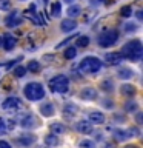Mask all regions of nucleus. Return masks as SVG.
<instances>
[{"mask_svg": "<svg viewBox=\"0 0 143 148\" xmlns=\"http://www.w3.org/2000/svg\"><path fill=\"white\" fill-rule=\"evenodd\" d=\"M122 57L125 59H129V60H140L142 56H143V46H142V42L134 39L131 42H128L126 45H123L122 48Z\"/></svg>", "mask_w": 143, "mask_h": 148, "instance_id": "nucleus-1", "label": "nucleus"}, {"mask_svg": "<svg viewBox=\"0 0 143 148\" xmlns=\"http://www.w3.org/2000/svg\"><path fill=\"white\" fill-rule=\"evenodd\" d=\"M100 68H101V60L99 57H94V56H88L78 65L80 73L85 74H95L97 71H100Z\"/></svg>", "mask_w": 143, "mask_h": 148, "instance_id": "nucleus-2", "label": "nucleus"}, {"mask_svg": "<svg viewBox=\"0 0 143 148\" xmlns=\"http://www.w3.org/2000/svg\"><path fill=\"white\" fill-rule=\"evenodd\" d=\"M23 92H25L26 99H29L31 102H37V100H40V99L45 97V90L39 82L28 83V85L25 86V90H23Z\"/></svg>", "mask_w": 143, "mask_h": 148, "instance_id": "nucleus-3", "label": "nucleus"}, {"mask_svg": "<svg viewBox=\"0 0 143 148\" xmlns=\"http://www.w3.org/2000/svg\"><path fill=\"white\" fill-rule=\"evenodd\" d=\"M117 39H118V31L117 29H106L99 36L97 42H99V45L101 48H109V46H112L115 42H117Z\"/></svg>", "mask_w": 143, "mask_h": 148, "instance_id": "nucleus-4", "label": "nucleus"}, {"mask_svg": "<svg viewBox=\"0 0 143 148\" xmlns=\"http://www.w3.org/2000/svg\"><path fill=\"white\" fill-rule=\"evenodd\" d=\"M68 85H69V80L63 74H59V76H55L49 80V88L54 92H65L68 90Z\"/></svg>", "mask_w": 143, "mask_h": 148, "instance_id": "nucleus-5", "label": "nucleus"}, {"mask_svg": "<svg viewBox=\"0 0 143 148\" xmlns=\"http://www.w3.org/2000/svg\"><path fill=\"white\" fill-rule=\"evenodd\" d=\"M22 22H23L22 14L18 12V11H12V12H9L8 16H6V18H5V26L16 28L18 25H22Z\"/></svg>", "mask_w": 143, "mask_h": 148, "instance_id": "nucleus-6", "label": "nucleus"}, {"mask_svg": "<svg viewBox=\"0 0 143 148\" xmlns=\"http://www.w3.org/2000/svg\"><path fill=\"white\" fill-rule=\"evenodd\" d=\"M20 106H22L20 100H18L17 97H8V99L2 103V108L5 111H17Z\"/></svg>", "mask_w": 143, "mask_h": 148, "instance_id": "nucleus-7", "label": "nucleus"}, {"mask_svg": "<svg viewBox=\"0 0 143 148\" xmlns=\"http://www.w3.org/2000/svg\"><path fill=\"white\" fill-rule=\"evenodd\" d=\"M0 42H2L3 49H6V51H11L14 46L17 45V39L12 34H3L2 39H0Z\"/></svg>", "mask_w": 143, "mask_h": 148, "instance_id": "nucleus-8", "label": "nucleus"}, {"mask_svg": "<svg viewBox=\"0 0 143 148\" xmlns=\"http://www.w3.org/2000/svg\"><path fill=\"white\" fill-rule=\"evenodd\" d=\"M16 142L18 143V145H22V147H29V145H32V143L35 142V136L34 134H22L20 137L16 139Z\"/></svg>", "mask_w": 143, "mask_h": 148, "instance_id": "nucleus-9", "label": "nucleus"}, {"mask_svg": "<svg viewBox=\"0 0 143 148\" xmlns=\"http://www.w3.org/2000/svg\"><path fill=\"white\" fill-rule=\"evenodd\" d=\"M76 28H77V22L74 20V18H65V20H62V23H60V29L63 32L74 31Z\"/></svg>", "mask_w": 143, "mask_h": 148, "instance_id": "nucleus-10", "label": "nucleus"}, {"mask_svg": "<svg viewBox=\"0 0 143 148\" xmlns=\"http://www.w3.org/2000/svg\"><path fill=\"white\" fill-rule=\"evenodd\" d=\"M77 131L78 133H83V134H89L92 131V123L89 120H80V122H77L76 125Z\"/></svg>", "mask_w": 143, "mask_h": 148, "instance_id": "nucleus-11", "label": "nucleus"}, {"mask_svg": "<svg viewBox=\"0 0 143 148\" xmlns=\"http://www.w3.org/2000/svg\"><path fill=\"white\" fill-rule=\"evenodd\" d=\"M80 97L83 100H94V99H97V90L88 86V88H85V90L80 91Z\"/></svg>", "mask_w": 143, "mask_h": 148, "instance_id": "nucleus-12", "label": "nucleus"}, {"mask_svg": "<svg viewBox=\"0 0 143 148\" xmlns=\"http://www.w3.org/2000/svg\"><path fill=\"white\" fill-rule=\"evenodd\" d=\"M105 60H106L108 65H118L123 60V57H122L120 53H108L105 56Z\"/></svg>", "mask_w": 143, "mask_h": 148, "instance_id": "nucleus-13", "label": "nucleus"}, {"mask_svg": "<svg viewBox=\"0 0 143 148\" xmlns=\"http://www.w3.org/2000/svg\"><path fill=\"white\" fill-rule=\"evenodd\" d=\"M88 119H89L91 123H103L105 122V114L99 113V111H92V113H89V116H88Z\"/></svg>", "mask_w": 143, "mask_h": 148, "instance_id": "nucleus-14", "label": "nucleus"}, {"mask_svg": "<svg viewBox=\"0 0 143 148\" xmlns=\"http://www.w3.org/2000/svg\"><path fill=\"white\" fill-rule=\"evenodd\" d=\"M120 91H122V94H123V96H126V97H134V96H136V92H137V91H136V86L128 85V83L122 85Z\"/></svg>", "mask_w": 143, "mask_h": 148, "instance_id": "nucleus-15", "label": "nucleus"}, {"mask_svg": "<svg viewBox=\"0 0 143 148\" xmlns=\"http://www.w3.org/2000/svg\"><path fill=\"white\" fill-rule=\"evenodd\" d=\"M26 16H28V18H29L31 22H34L37 26H45V22H43V18L40 17V14L39 12H26Z\"/></svg>", "mask_w": 143, "mask_h": 148, "instance_id": "nucleus-16", "label": "nucleus"}, {"mask_svg": "<svg viewBox=\"0 0 143 148\" xmlns=\"http://www.w3.org/2000/svg\"><path fill=\"white\" fill-rule=\"evenodd\" d=\"M82 14V8L78 5H71L68 8V18H76Z\"/></svg>", "mask_w": 143, "mask_h": 148, "instance_id": "nucleus-17", "label": "nucleus"}, {"mask_svg": "<svg viewBox=\"0 0 143 148\" xmlns=\"http://www.w3.org/2000/svg\"><path fill=\"white\" fill-rule=\"evenodd\" d=\"M117 76H118V79L128 80V79H131V77L134 76V73H132L131 68H120L118 71H117Z\"/></svg>", "mask_w": 143, "mask_h": 148, "instance_id": "nucleus-18", "label": "nucleus"}, {"mask_svg": "<svg viewBox=\"0 0 143 148\" xmlns=\"http://www.w3.org/2000/svg\"><path fill=\"white\" fill-rule=\"evenodd\" d=\"M40 113L45 116V117H51V116L54 114V106L52 103H45L40 106Z\"/></svg>", "mask_w": 143, "mask_h": 148, "instance_id": "nucleus-19", "label": "nucleus"}, {"mask_svg": "<svg viewBox=\"0 0 143 148\" xmlns=\"http://www.w3.org/2000/svg\"><path fill=\"white\" fill-rule=\"evenodd\" d=\"M51 131H52V134H55V136H59V134H62L65 133V125L63 123H60V122H54V123H51Z\"/></svg>", "mask_w": 143, "mask_h": 148, "instance_id": "nucleus-20", "label": "nucleus"}, {"mask_svg": "<svg viewBox=\"0 0 143 148\" xmlns=\"http://www.w3.org/2000/svg\"><path fill=\"white\" fill-rule=\"evenodd\" d=\"M45 143L48 147H57L59 145V137L55 136V134H52V133L46 134V136H45Z\"/></svg>", "mask_w": 143, "mask_h": 148, "instance_id": "nucleus-21", "label": "nucleus"}, {"mask_svg": "<svg viewBox=\"0 0 143 148\" xmlns=\"http://www.w3.org/2000/svg\"><path fill=\"white\" fill-rule=\"evenodd\" d=\"M34 125H35V119L32 116H26V117H23L20 120V127L23 128H32Z\"/></svg>", "mask_w": 143, "mask_h": 148, "instance_id": "nucleus-22", "label": "nucleus"}, {"mask_svg": "<svg viewBox=\"0 0 143 148\" xmlns=\"http://www.w3.org/2000/svg\"><path fill=\"white\" fill-rule=\"evenodd\" d=\"M62 14V3L60 2H54L51 5V16L52 17H60Z\"/></svg>", "mask_w": 143, "mask_h": 148, "instance_id": "nucleus-23", "label": "nucleus"}, {"mask_svg": "<svg viewBox=\"0 0 143 148\" xmlns=\"http://www.w3.org/2000/svg\"><path fill=\"white\" fill-rule=\"evenodd\" d=\"M138 110V105L136 100H128L126 103H125V111H128V113H136V111Z\"/></svg>", "mask_w": 143, "mask_h": 148, "instance_id": "nucleus-24", "label": "nucleus"}, {"mask_svg": "<svg viewBox=\"0 0 143 148\" xmlns=\"http://www.w3.org/2000/svg\"><path fill=\"white\" fill-rule=\"evenodd\" d=\"M77 46L78 48H86L88 45H89V37L88 36H77Z\"/></svg>", "mask_w": 143, "mask_h": 148, "instance_id": "nucleus-25", "label": "nucleus"}, {"mask_svg": "<svg viewBox=\"0 0 143 148\" xmlns=\"http://www.w3.org/2000/svg\"><path fill=\"white\" fill-rule=\"evenodd\" d=\"M129 136H128V133L126 131H123V130H115L114 131V139L115 140H118V142H123V140H126Z\"/></svg>", "mask_w": 143, "mask_h": 148, "instance_id": "nucleus-26", "label": "nucleus"}, {"mask_svg": "<svg viewBox=\"0 0 143 148\" xmlns=\"http://www.w3.org/2000/svg\"><path fill=\"white\" fill-rule=\"evenodd\" d=\"M26 69H29L31 73H39L40 69H42L40 62H39V60H31V62L28 63V68H26Z\"/></svg>", "mask_w": 143, "mask_h": 148, "instance_id": "nucleus-27", "label": "nucleus"}, {"mask_svg": "<svg viewBox=\"0 0 143 148\" xmlns=\"http://www.w3.org/2000/svg\"><path fill=\"white\" fill-rule=\"evenodd\" d=\"M63 56H65V57H66V59H69V60H71V59H74V57H76V56H77V49L74 48V46H68V48L65 49Z\"/></svg>", "mask_w": 143, "mask_h": 148, "instance_id": "nucleus-28", "label": "nucleus"}, {"mask_svg": "<svg viewBox=\"0 0 143 148\" xmlns=\"http://www.w3.org/2000/svg\"><path fill=\"white\" fill-rule=\"evenodd\" d=\"M120 14L123 17H131L132 16V6L131 5H125V6L120 8Z\"/></svg>", "mask_w": 143, "mask_h": 148, "instance_id": "nucleus-29", "label": "nucleus"}, {"mask_svg": "<svg viewBox=\"0 0 143 148\" xmlns=\"http://www.w3.org/2000/svg\"><path fill=\"white\" fill-rule=\"evenodd\" d=\"M78 148H95V143L92 140H88V139H85V140H80L78 142Z\"/></svg>", "mask_w": 143, "mask_h": 148, "instance_id": "nucleus-30", "label": "nucleus"}, {"mask_svg": "<svg viewBox=\"0 0 143 148\" xmlns=\"http://www.w3.org/2000/svg\"><path fill=\"white\" fill-rule=\"evenodd\" d=\"M12 74H14L16 77H23V76L26 74V68L22 66V65H20V66H16V69H14Z\"/></svg>", "mask_w": 143, "mask_h": 148, "instance_id": "nucleus-31", "label": "nucleus"}, {"mask_svg": "<svg viewBox=\"0 0 143 148\" xmlns=\"http://www.w3.org/2000/svg\"><path fill=\"white\" fill-rule=\"evenodd\" d=\"M0 9L2 11H9L11 9V0H0Z\"/></svg>", "mask_w": 143, "mask_h": 148, "instance_id": "nucleus-32", "label": "nucleus"}, {"mask_svg": "<svg viewBox=\"0 0 143 148\" xmlns=\"http://www.w3.org/2000/svg\"><path fill=\"white\" fill-rule=\"evenodd\" d=\"M101 90L111 92V91L114 90V88H112V82H111V80H105V82H101Z\"/></svg>", "mask_w": 143, "mask_h": 148, "instance_id": "nucleus-33", "label": "nucleus"}, {"mask_svg": "<svg viewBox=\"0 0 143 148\" xmlns=\"http://www.w3.org/2000/svg\"><path fill=\"white\" fill-rule=\"evenodd\" d=\"M125 31H126V32L137 31V25H136V23H125Z\"/></svg>", "mask_w": 143, "mask_h": 148, "instance_id": "nucleus-34", "label": "nucleus"}, {"mask_svg": "<svg viewBox=\"0 0 143 148\" xmlns=\"http://www.w3.org/2000/svg\"><path fill=\"white\" fill-rule=\"evenodd\" d=\"M128 134H129V136H131V134H134V136H140V131H138V130L137 128H131V130H129V131H126Z\"/></svg>", "mask_w": 143, "mask_h": 148, "instance_id": "nucleus-35", "label": "nucleus"}, {"mask_svg": "<svg viewBox=\"0 0 143 148\" xmlns=\"http://www.w3.org/2000/svg\"><path fill=\"white\" fill-rule=\"evenodd\" d=\"M6 131V123H5L3 119H0V133H5Z\"/></svg>", "mask_w": 143, "mask_h": 148, "instance_id": "nucleus-36", "label": "nucleus"}, {"mask_svg": "<svg viewBox=\"0 0 143 148\" xmlns=\"http://www.w3.org/2000/svg\"><path fill=\"white\" fill-rule=\"evenodd\" d=\"M0 148H11V145L6 140H0Z\"/></svg>", "mask_w": 143, "mask_h": 148, "instance_id": "nucleus-37", "label": "nucleus"}, {"mask_svg": "<svg viewBox=\"0 0 143 148\" xmlns=\"http://www.w3.org/2000/svg\"><path fill=\"white\" fill-rule=\"evenodd\" d=\"M136 120H137V123H142V120H143V116H142V113H138V114H137Z\"/></svg>", "mask_w": 143, "mask_h": 148, "instance_id": "nucleus-38", "label": "nucleus"}, {"mask_svg": "<svg viewBox=\"0 0 143 148\" xmlns=\"http://www.w3.org/2000/svg\"><path fill=\"white\" fill-rule=\"evenodd\" d=\"M143 11H142V9H140V11H137V17H138V20H142V18H143V14H142Z\"/></svg>", "mask_w": 143, "mask_h": 148, "instance_id": "nucleus-39", "label": "nucleus"}, {"mask_svg": "<svg viewBox=\"0 0 143 148\" xmlns=\"http://www.w3.org/2000/svg\"><path fill=\"white\" fill-rule=\"evenodd\" d=\"M125 148H138V147H137V145H126Z\"/></svg>", "mask_w": 143, "mask_h": 148, "instance_id": "nucleus-40", "label": "nucleus"}, {"mask_svg": "<svg viewBox=\"0 0 143 148\" xmlns=\"http://www.w3.org/2000/svg\"><path fill=\"white\" fill-rule=\"evenodd\" d=\"M63 2H66V3H68V5H71V3H72V2H74V0H63Z\"/></svg>", "mask_w": 143, "mask_h": 148, "instance_id": "nucleus-41", "label": "nucleus"}]
</instances>
